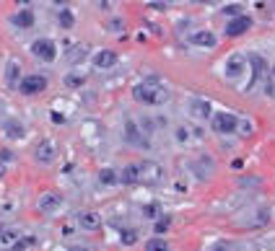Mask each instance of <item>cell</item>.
<instances>
[{"label":"cell","instance_id":"obj_22","mask_svg":"<svg viewBox=\"0 0 275 251\" xmlns=\"http://www.w3.org/2000/svg\"><path fill=\"white\" fill-rule=\"evenodd\" d=\"M5 130H8V138H21V135H24V125H18V122H8Z\"/></svg>","mask_w":275,"mask_h":251},{"label":"cell","instance_id":"obj_10","mask_svg":"<svg viewBox=\"0 0 275 251\" xmlns=\"http://www.w3.org/2000/svg\"><path fill=\"white\" fill-rule=\"evenodd\" d=\"M114 63H117V55H114L112 49H102L94 55V65L99 70H109V67H114Z\"/></svg>","mask_w":275,"mask_h":251},{"label":"cell","instance_id":"obj_20","mask_svg":"<svg viewBox=\"0 0 275 251\" xmlns=\"http://www.w3.org/2000/svg\"><path fill=\"white\" fill-rule=\"evenodd\" d=\"M57 21H60V26H63V29H73V13L68 11V8H63V11H60Z\"/></svg>","mask_w":275,"mask_h":251},{"label":"cell","instance_id":"obj_30","mask_svg":"<svg viewBox=\"0 0 275 251\" xmlns=\"http://www.w3.org/2000/svg\"><path fill=\"white\" fill-rule=\"evenodd\" d=\"M239 125H241V135H252V125H249V122H239Z\"/></svg>","mask_w":275,"mask_h":251},{"label":"cell","instance_id":"obj_11","mask_svg":"<svg viewBox=\"0 0 275 251\" xmlns=\"http://www.w3.org/2000/svg\"><path fill=\"white\" fill-rule=\"evenodd\" d=\"M189 42H192L195 44V47H205V49H208V47H216V34H213V31H205V29H203V31H195L192 36H189Z\"/></svg>","mask_w":275,"mask_h":251},{"label":"cell","instance_id":"obj_2","mask_svg":"<svg viewBox=\"0 0 275 251\" xmlns=\"http://www.w3.org/2000/svg\"><path fill=\"white\" fill-rule=\"evenodd\" d=\"M213 130L221 132V135H231L239 130V117L231 111H218L216 117H213Z\"/></svg>","mask_w":275,"mask_h":251},{"label":"cell","instance_id":"obj_9","mask_svg":"<svg viewBox=\"0 0 275 251\" xmlns=\"http://www.w3.org/2000/svg\"><path fill=\"white\" fill-rule=\"evenodd\" d=\"M244 70H247V60H244L241 55H231V57L226 60V75H228L231 80L239 78Z\"/></svg>","mask_w":275,"mask_h":251},{"label":"cell","instance_id":"obj_24","mask_svg":"<svg viewBox=\"0 0 275 251\" xmlns=\"http://www.w3.org/2000/svg\"><path fill=\"white\" fill-rule=\"evenodd\" d=\"M16 75H18V63H16V60H11V63H8V80L13 83V80H16Z\"/></svg>","mask_w":275,"mask_h":251},{"label":"cell","instance_id":"obj_32","mask_svg":"<svg viewBox=\"0 0 275 251\" xmlns=\"http://www.w3.org/2000/svg\"><path fill=\"white\" fill-rule=\"evenodd\" d=\"M210 251H228V246H226V243H216V246H213Z\"/></svg>","mask_w":275,"mask_h":251},{"label":"cell","instance_id":"obj_35","mask_svg":"<svg viewBox=\"0 0 275 251\" xmlns=\"http://www.w3.org/2000/svg\"><path fill=\"white\" fill-rule=\"evenodd\" d=\"M13 251H24V243H16V246H13Z\"/></svg>","mask_w":275,"mask_h":251},{"label":"cell","instance_id":"obj_31","mask_svg":"<svg viewBox=\"0 0 275 251\" xmlns=\"http://www.w3.org/2000/svg\"><path fill=\"white\" fill-rule=\"evenodd\" d=\"M148 8H154V11H166V3H151Z\"/></svg>","mask_w":275,"mask_h":251},{"label":"cell","instance_id":"obj_14","mask_svg":"<svg viewBox=\"0 0 275 251\" xmlns=\"http://www.w3.org/2000/svg\"><path fill=\"white\" fill-rule=\"evenodd\" d=\"M189 109H192V114L195 117H200V119H208L210 117V104L205 101V98H192V101H189Z\"/></svg>","mask_w":275,"mask_h":251},{"label":"cell","instance_id":"obj_12","mask_svg":"<svg viewBox=\"0 0 275 251\" xmlns=\"http://www.w3.org/2000/svg\"><path fill=\"white\" fill-rule=\"evenodd\" d=\"M249 63H252V67H255V70H252L255 75H252V80H249L247 91H249L252 86H255V83H257V80H259V78H262V75H265V70H267V63H265V60L259 57V55H249Z\"/></svg>","mask_w":275,"mask_h":251},{"label":"cell","instance_id":"obj_15","mask_svg":"<svg viewBox=\"0 0 275 251\" xmlns=\"http://www.w3.org/2000/svg\"><path fill=\"white\" fill-rule=\"evenodd\" d=\"M120 181H125V184H135V181H140V166L138 163L125 166V169L120 171Z\"/></svg>","mask_w":275,"mask_h":251},{"label":"cell","instance_id":"obj_18","mask_svg":"<svg viewBox=\"0 0 275 251\" xmlns=\"http://www.w3.org/2000/svg\"><path fill=\"white\" fill-rule=\"evenodd\" d=\"M99 181H102V184H117L120 173L114 169H102V171H99Z\"/></svg>","mask_w":275,"mask_h":251},{"label":"cell","instance_id":"obj_28","mask_svg":"<svg viewBox=\"0 0 275 251\" xmlns=\"http://www.w3.org/2000/svg\"><path fill=\"white\" fill-rule=\"evenodd\" d=\"M166 228H169V218H161V220L156 223V233H164Z\"/></svg>","mask_w":275,"mask_h":251},{"label":"cell","instance_id":"obj_21","mask_svg":"<svg viewBox=\"0 0 275 251\" xmlns=\"http://www.w3.org/2000/svg\"><path fill=\"white\" fill-rule=\"evenodd\" d=\"M120 241L127 243V246H130V243H135L138 241V231H135V228H125V231L120 233Z\"/></svg>","mask_w":275,"mask_h":251},{"label":"cell","instance_id":"obj_16","mask_svg":"<svg viewBox=\"0 0 275 251\" xmlns=\"http://www.w3.org/2000/svg\"><path fill=\"white\" fill-rule=\"evenodd\" d=\"M13 24H16V26H21V29H32V26H34V13L29 11V8L18 11L16 16H13Z\"/></svg>","mask_w":275,"mask_h":251},{"label":"cell","instance_id":"obj_1","mask_svg":"<svg viewBox=\"0 0 275 251\" xmlns=\"http://www.w3.org/2000/svg\"><path fill=\"white\" fill-rule=\"evenodd\" d=\"M133 96H135V101H140V104L156 106V104H164L166 98H169V91L158 80H146V83H138L133 88Z\"/></svg>","mask_w":275,"mask_h":251},{"label":"cell","instance_id":"obj_37","mask_svg":"<svg viewBox=\"0 0 275 251\" xmlns=\"http://www.w3.org/2000/svg\"><path fill=\"white\" fill-rule=\"evenodd\" d=\"M273 78H275V67H273Z\"/></svg>","mask_w":275,"mask_h":251},{"label":"cell","instance_id":"obj_27","mask_svg":"<svg viewBox=\"0 0 275 251\" xmlns=\"http://www.w3.org/2000/svg\"><path fill=\"white\" fill-rule=\"evenodd\" d=\"M65 83H68V86H83V78H78V75H68V78H65Z\"/></svg>","mask_w":275,"mask_h":251},{"label":"cell","instance_id":"obj_25","mask_svg":"<svg viewBox=\"0 0 275 251\" xmlns=\"http://www.w3.org/2000/svg\"><path fill=\"white\" fill-rule=\"evenodd\" d=\"M223 13H228V16H234V18H239V16H241V5H226Z\"/></svg>","mask_w":275,"mask_h":251},{"label":"cell","instance_id":"obj_13","mask_svg":"<svg viewBox=\"0 0 275 251\" xmlns=\"http://www.w3.org/2000/svg\"><path fill=\"white\" fill-rule=\"evenodd\" d=\"M18 238H21V233L16 231V228H3V231H0V249L16 246Z\"/></svg>","mask_w":275,"mask_h":251},{"label":"cell","instance_id":"obj_29","mask_svg":"<svg viewBox=\"0 0 275 251\" xmlns=\"http://www.w3.org/2000/svg\"><path fill=\"white\" fill-rule=\"evenodd\" d=\"M5 161H13V153H11L8 148H3V150H0V163H5Z\"/></svg>","mask_w":275,"mask_h":251},{"label":"cell","instance_id":"obj_5","mask_svg":"<svg viewBox=\"0 0 275 251\" xmlns=\"http://www.w3.org/2000/svg\"><path fill=\"white\" fill-rule=\"evenodd\" d=\"M60 204H63V197H60L57 192H44L42 197H39V212H44V215H50V212H55V210H60Z\"/></svg>","mask_w":275,"mask_h":251},{"label":"cell","instance_id":"obj_26","mask_svg":"<svg viewBox=\"0 0 275 251\" xmlns=\"http://www.w3.org/2000/svg\"><path fill=\"white\" fill-rule=\"evenodd\" d=\"M187 132H189V130H187V127H185V125H179V127H177V140H179V142H185V140L189 138V135H187Z\"/></svg>","mask_w":275,"mask_h":251},{"label":"cell","instance_id":"obj_17","mask_svg":"<svg viewBox=\"0 0 275 251\" xmlns=\"http://www.w3.org/2000/svg\"><path fill=\"white\" fill-rule=\"evenodd\" d=\"M125 138H127V142H143L140 130L135 127V122H133V119H127V122H125Z\"/></svg>","mask_w":275,"mask_h":251},{"label":"cell","instance_id":"obj_7","mask_svg":"<svg viewBox=\"0 0 275 251\" xmlns=\"http://www.w3.org/2000/svg\"><path fill=\"white\" fill-rule=\"evenodd\" d=\"M34 156H36V161H39V163H52V161H55V156H57L55 142H52V140H42L39 145H36Z\"/></svg>","mask_w":275,"mask_h":251},{"label":"cell","instance_id":"obj_34","mask_svg":"<svg viewBox=\"0 0 275 251\" xmlns=\"http://www.w3.org/2000/svg\"><path fill=\"white\" fill-rule=\"evenodd\" d=\"M5 176V163H0V179Z\"/></svg>","mask_w":275,"mask_h":251},{"label":"cell","instance_id":"obj_8","mask_svg":"<svg viewBox=\"0 0 275 251\" xmlns=\"http://www.w3.org/2000/svg\"><path fill=\"white\" fill-rule=\"evenodd\" d=\"M78 225L83 231H96L102 225V215L96 210H83V212H78Z\"/></svg>","mask_w":275,"mask_h":251},{"label":"cell","instance_id":"obj_36","mask_svg":"<svg viewBox=\"0 0 275 251\" xmlns=\"http://www.w3.org/2000/svg\"><path fill=\"white\" fill-rule=\"evenodd\" d=\"M75 251H91V249H75Z\"/></svg>","mask_w":275,"mask_h":251},{"label":"cell","instance_id":"obj_23","mask_svg":"<svg viewBox=\"0 0 275 251\" xmlns=\"http://www.w3.org/2000/svg\"><path fill=\"white\" fill-rule=\"evenodd\" d=\"M143 215L154 220V218H158V215H161V207H158V204H146V207H143Z\"/></svg>","mask_w":275,"mask_h":251},{"label":"cell","instance_id":"obj_3","mask_svg":"<svg viewBox=\"0 0 275 251\" xmlns=\"http://www.w3.org/2000/svg\"><path fill=\"white\" fill-rule=\"evenodd\" d=\"M32 55L44 60V63H52V60L57 57V47L52 39H34L32 42Z\"/></svg>","mask_w":275,"mask_h":251},{"label":"cell","instance_id":"obj_19","mask_svg":"<svg viewBox=\"0 0 275 251\" xmlns=\"http://www.w3.org/2000/svg\"><path fill=\"white\" fill-rule=\"evenodd\" d=\"M146 251H169V243L156 235V238H151V241L146 243Z\"/></svg>","mask_w":275,"mask_h":251},{"label":"cell","instance_id":"obj_6","mask_svg":"<svg viewBox=\"0 0 275 251\" xmlns=\"http://www.w3.org/2000/svg\"><path fill=\"white\" fill-rule=\"evenodd\" d=\"M249 29H252V18L241 13L239 18H231V21H228V26H226V36H241V34H247Z\"/></svg>","mask_w":275,"mask_h":251},{"label":"cell","instance_id":"obj_4","mask_svg":"<svg viewBox=\"0 0 275 251\" xmlns=\"http://www.w3.org/2000/svg\"><path fill=\"white\" fill-rule=\"evenodd\" d=\"M44 88H47V78H44V75H26V78L18 80V91L26 96H34Z\"/></svg>","mask_w":275,"mask_h":251},{"label":"cell","instance_id":"obj_33","mask_svg":"<svg viewBox=\"0 0 275 251\" xmlns=\"http://www.w3.org/2000/svg\"><path fill=\"white\" fill-rule=\"evenodd\" d=\"M52 122H57V125H63V122H65V117H60V114L55 111V114H52Z\"/></svg>","mask_w":275,"mask_h":251}]
</instances>
